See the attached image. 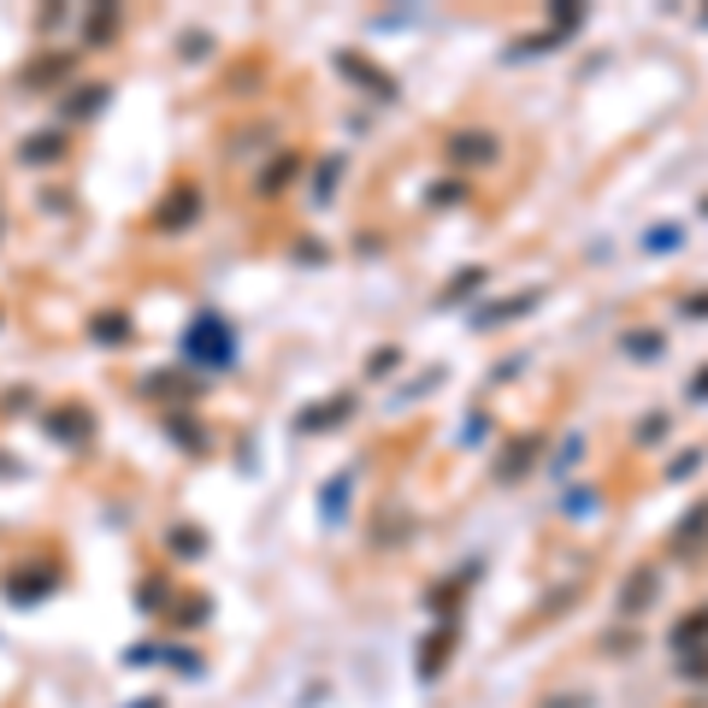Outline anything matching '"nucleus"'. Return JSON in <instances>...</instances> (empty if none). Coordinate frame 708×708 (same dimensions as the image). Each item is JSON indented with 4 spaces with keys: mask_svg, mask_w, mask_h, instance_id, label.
I'll use <instances>...</instances> for the list:
<instances>
[{
    "mask_svg": "<svg viewBox=\"0 0 708 708\" xmlns=\"http://www.w3.org/2000/svg\"><path fill=\"white\" fill-rule=\"evenodd\" d=\"M183 360L201 372H225V367H237V331H230L225 313H213V308H201L190 325H183Z\"/></svg>",
    "mask_w": 708,
    "mask_h": 708,
    "instance_id": "obj_1",
    "label": "nucleus"
},
{
    "mask_svg": "<svg viewBox=\"0 0 708 708\" xmlns=\"http://www.w3.org/2000/svg\"><path fill=\"white\" fill-rule=\"evenodd\" d=\"M502 142L490 136V130H455L449 136V166L455 171H472V166H496Z\"/></svg>",
    "mask_w": 708,
    "mask_h": 708,
    "instance_id": "obj_2",
    "label": "nucleus"
},
{
    "mask_svg": "<svg viewBox=\"0 0 708 708\" xmlns=\"http://www.w3.org/2000/svg\"><path fill=\"white\" fill-rule=\"evenodd\" d=\"M195 219H201V190H195V183L171 190L160 201V213H154V225H160V230H183V225H195Z\"/></svg>",
    "mask_w": 708,
    "mask_h": 708,
    "instance_id": "obj_3",
    "label": "nucleus"
},
{
    "mask_svg": "<svg viewBox=\"0 0 708 708\" xmlns=\"http://www.w3.org/2000/svg\"><path fill=\"white\" fill-rule=\"evenodd\" d=\"M7 597H12V602H41V597H53V573H48V567H12V573H7Z\"/></svg>",
    "mask_w": 708,
    "mask_h": 708,
    "instance_id": "obj_4",
    "label": "nucleus"
},
{
    "mask_svg": "<svg viewBox=\"0 0 708 708\" xmlns=\"http://www.w3.org/2000/svg\"><path fill=\"white\" fill-rule=\"evenodd\" d=\"M41 425H48L53 437L65 443V449H77V443H83V437H89V431H95V419L83 413V408H48V419H41Z\"/></svg>",
    "mask_w": 708,
    "mask_h": 708,
    "instance_id": "obj_5",
    "label": "nucleus"
},
{
    "mask_svg": "<svg viewBox=\"0 0 708 708\" xmlns=\"http://www.w3.org/2000/svg\"><path fill=\"white\" fill-rule=\"evenodd\" d=\"M656 585H661V573L656 567H638L626 579V590H620V614H644L649 602H656Z\"/></svg>",
    "mask_w": 708,
    "mask_h": 708,
    "instance_id": "obj_6",
    "label": "nucleus"
},
{
    "mask_svg": "<svg viewBox=\"0 0 708 708\" xmlns=\"http://www.w3.org/2000/svg\"><path fill=\"white\" fill-rule=\"evenodd\" d=\"M531 308H538V290H531V296H508V301H496L490 313H479L472 331H496V325H508V320H526Z\"/></svg>",
    "mask_w": 708,
    "mask_h": 708,
    "instance_id": "obj_7",
    "label": "nucleus"
},
{
    "mask_svg": "<svg viewBox=\"0 0 708 708\" xmlns=\"http://www.w3.org/2000/svg\"><path fill=\"white\" fill-rule=\"evenodd\" d=\"M673 649L691 656V649H708V609H691L685 620L673 626Z\"/></svg>",
    "mask_w": 708,
    "mask_h": 708,
    "instance_id": "obj_8",
    "label": "nucleus"
},
{
    "mask_svg": "<svg viewBox=\"0 0 708 708\" xmlns=\"http://www.w3.org/2000/svg\"><path fill=\"white\" fill-rule=\"evenodd\" d=\"M449 649H455V626H437L431 632V649H419V679H437L443 661H449Z\"/></svg>",
    "mask_w": 708,
    "mask_h": 708,
    "instance_id": "obj_9",
    "label": "nucleus"
},
{
    "mask_svg": "<svg viewBox=\"0 0 708 708\" xmlns=\"http://www.w3.org/2000/svg\"><path fill=\"white\" fill-rule=\"evenodd\" d=\"M531 460H538V437H519V443H508V455L496 460V479H502V484H514L519 472L531 467Z\"/></svg>",
    "mask_w": 708,
    "mask_h": 708,
    "instance_id": "obj_10",
    "label": "nucleus"
},
{
    "mask_svg": "<svg viewBox=\"0 0 708 708\" xmlns=\"http://www.w3.org/2000/svg\"><path fill=\"white\" fill-rule=\"evenodd\" d=\"M60 154H65V136L53 130V136H31V142H24L19 160H24V166H48V160H60Z\"/></svg>",
    "mask_w": 708,
    "mask_h": 708,
    "instance_id": "obj_11",
    "label": "nucleus"
},
{
    "mask_svg": "<svg viewBox=\"0 0 708 708\" xmlns=\"http://www.w3.org/2000/svg\"><path fill=\"white\" fill-rule=\"evenodd\" d=\"M708 531V502H697V508H691L685 519H679V531H673V543H679V555H691V549H697V538Z\"/></svg>",
    "mask_w": 708,
    "mask_h": 708,
    "instance_id": "obj_12",
    "label": "nucleus"
},
{
    "mask_svg": "<svg viewBox=\"0 0 708 708\" xmlns=\"http://www.w3.org/2000/svg\"><path fill=\"white\" fill-rule=\"evenodd\" d=\"M349 413H355V408H349V396H337L331 408H308V413L296 419V425H301V431H325V425H343Z\"/></svg>",
    "mask_w": 708,
    "mask_h": 708,
    "instance_id": "obj_13",
    "label": "nucleus"
},
{
    "mask_svg": "<svg viewBox=\"0 0 708 708\" xmlns=\"http://www.w3.org/2000/svg\"><path fill=\"white\" fill-rule=\"evenodd\" d=\"M166 431H171V443H183L190 455H201L207 449V431L195 425V419H183V413H166Z\"/></svg>",
    "mask_w": 708,
    "mask_h": 708,
    "instance_id": "obj_14",
    "label": "nucleus"
},
{
    "mask_svg": "<svg viewBox=\"0 0 708 708\" xmlns=\"http://www.w3.org/2000/svg\"><path fill=\"white\" fill-rule=\"evenodd\" d=\"M620 349H626L632 360H656L661 349H668V337H661V331H626V337H620Z\"/></svg>",
    "mask_w": 708,
    "mask_h": 708,
    "instance_id": "obj_15",
    "label": "nucleus"
},
{
    "mask_svg": "<svg viewBox=\"0 0 708 708\" xmlns=\"http://www.w3.org/2000/svg\"><path fill=\"white\" fill-rule=\"evenodd\" d=\"M337 65H349V77H355V83H367V89H379V95H396V83H389L384 71H372L367 60H355V53H337Z\"/></svg>",
    "mask_w": 708,
    "mask_h": 708,
    "instance_id": "obj_16",
    "label": "nucleus"
},
{
    "mask_svg": "<svg viewBox=\"0 0 708 708\" xmlns=\"http://www.w3.org/2000/svg\"><path fill=\"white\" fill-rule=\"evenodd\" d=\"M107 107V83H89V89H77L65 100V119H89V112Z\"/></svg>",
    "mask_w": 708,
    "mask_h": 708,
    "instance_id": "obj_17",
    "label": "nucleus"
},
{
    "mask_svg": "<svg viewBox=\"0 0 708 708\" xmlns=\"http://www.w3.org/2000/svg\"><path fill=\"white\" fill-rule=\"evenodd\" d=\"M296 171H301V160H296V154H284V160H272V171H260V195H278L284 183H296Z\"/></svg>",
    "mask_w": 708,
    "mask_h": 708,
    "instance_id": "obj_18",
    "label": "nucleus"
},
{
    "mask_svg": "<svg viewBox=\"0 0 708 708\" xmlns=\"http://www.w3.org/2000/svg\"><path fill=\"white\" fill-rule=\"evenodd\" d=\"M83 36H89V41H112V36H119V7H95Z\"/></svg>",
    "mask_w": 708,
    "mask_h": 708,
    "instance_id": "obj_19",
    "label": "nucleus"
},
{
    "mask_svg": "<svg viewBox=\"0 0 708 708\" xmlns=\"http://www.w3.org/2000/svg\"><path fill=\"white\" fill-rule=\"evenodd\" d=\"M201 549H207V538H201V531L195 526H178V531H171V555H201Z\"/></svg>",
    "mask_w": 708,
    "mask_h": 708,
    "instance_id": "obj_20",
    "label": "nucleus"
},
{
    "mask_svg": "<svg viewBox=\"0 0 708 708\" xmlns=\"http://www.w3.org/2000/svg\"><path fill=\"white\" fill-rule=\"evenodd\" d=\"M479 284H484V272H479V266H472V272H460V278L449 284V290H443V308H449V301H455V296H467V290H479Z\"/></svg>",
    "mask_w": 708,
    "mask_h": 708,
    "instance_id": "obj_21",
    "label": "nucleus"
},
{
    "mask_svg": "<svg viewBox=\"0 0 708 708\" xmlns=\"http://www.w3.org/2000/svg\"><path fill=\"white\" fill-rule=\"evenodd\" d=\"M89 331H95V337H100V343H124V331H130V325L119 320V313H107V320H95Z\"/></svg>",
    "mask_w": 708,
    "mask_h": 708,
    "instance_id": "obj_22",
    "label": "nucleus"
},
{
    "mask_svg": "<svg viewBox=\"0 0 708 708\" xmlns=\"http://www.w3.org/2000/svg\"><path fill=\"white\" fill-rule=\"evenodd\" d=\"M136 609L160 614V609H166V585H160V579H148V590H136Z\"/></svg>",
    "mask_w": 708,
    "mask_h": 708,
    "instance_id": "obj_23",
    "label": "nucleus"
},
{
    "mask_svg": "<svg viewBox=\"0 0 708 708\" xmlns=\"http://www.w3.org/2000/svg\"><path fill=\"white\" fill-rule=\"evenodd\" d=\"M396 367H401V349H379V355L367 360V372H372V379H384V372H396Z\"/></svg>",
    "mask_w": 708,
    "mask_h": 708,
    "instance_id": "obj_24",
    "label": "nucleus"
},
{
    "mask_svg": "<svg viewBox=\"0 0 708 708\" xmlns=\"http://www.w3.org/2000/svg\"><path fill=\"white\" fill-rule=\"evenodd\" d=\"M343 496H349V479L325 484V519H343Z\"/></svg>",
    "mask_w": 708,
    "mask_h": 708,
    "instance_id": "obj_25",
    "label": "nucleus"
},
{
    "mask_svg": "<svg viewBox=\"0 0 708 708\" xmlns=\"http://www.w3.org/2000/svg\"><path fill=\"white\" fill-rule=\"evenodd\" d=\"M679 673H685V679H708V649H691V656H679Z\"/></svg>",
    "mask_w": 708,
    "mask_h": 708,
    "instance_id": "obj_26",
    "label": "nucleus"
},
{
    "mask_svg": "<svg viewBox=\"0 0 708 708\" xmlns=\"http://www.w3.org/2000/svg\"><path fill=\"white\" fill-rule=\"evenodd\" d=\"M337 178H343V160H325V171H320V195L337 190Z\"/></svg>",
    "mask_w": 708,
    "mask_h": 708,
    "instance_id": "obj_27",
    "label": "nucleus"
},
{
    "mask_svg": "<svg viewBox=\"0 0 708 708\" xmlns=\"http://www.w3.org/2000/svg\"><path fill=\"white\" fill-rule=\"evenodd\" d=\"M697 460H703V449H691V455H679L668 472H673V479H685V472H697Z\"/></svg>",
    "mask_w": 708,
    "mask_h": 708,
    "instance_id": "obj_28",
    "label": "nucleus"
},
{
    "mask_svg": "<svg viewBox=\"0 0 708 708\" xmlns=\"http://www.w3.org/2000/svg\"><path fill=\"white\" fill-rule=\"evenodd\" d=\"M691 401H708V367L697 372V379H691Z\"/></svg>",
    "mask_w": 708,
    "mask_h": 708,
    "instance_id": "obj_29",
    "label": "nucleus"
},
{
    "mask_svg": "<svg viewBox=\"0 0 708 708\" xmlns=\"http://www.w3.org/2000/svg\"><path fill=\"white\" fill-rule=\"evenodd\" d=\"M685 313H691V320H703V313H708V296H691V301H685Z\"/></svg>",
    "mask_w": 708,
    "mask_h": 708,
    "instance_id": "obj_30",
    "label": "nucleus"
}]
</instances>
